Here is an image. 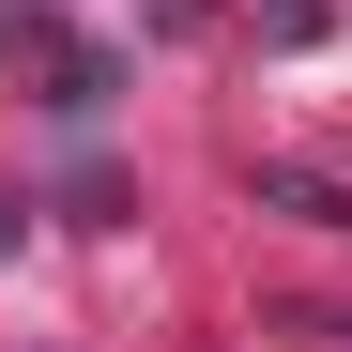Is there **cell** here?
<instances>
[{
  "instance_id": "obj_1",
  "label": "cell",
  "mask_w": 352,
  "mask_h": 352,
  "mask_svg": "<svg viewBox=\"0 0 352 352\" xmlns=\"http://www.w3.org/2000/svg\"><path fill=\"white\" fill-rule=\"evenodd\" d=\"M0 62H31V77H46V107H62V123H92V107L123 92V62H107L92 31H62V16H46V0H0Z\"/></svg>"
},
{
  "instance_id": "obj_2",
  "label": "cell",
  "mask_w": 352,
  "mask_h": 352,
  "mask_svg": "<svg viewBox=\"0 0 352 352\" xmlns=\"http://www.w3.org/2000/svg\"><path fill=\"white\" fill-rule=\"evenodd\" d=\"M291 337H322V352H352V322H291Z\"/></svg>"
}]
</instances>
